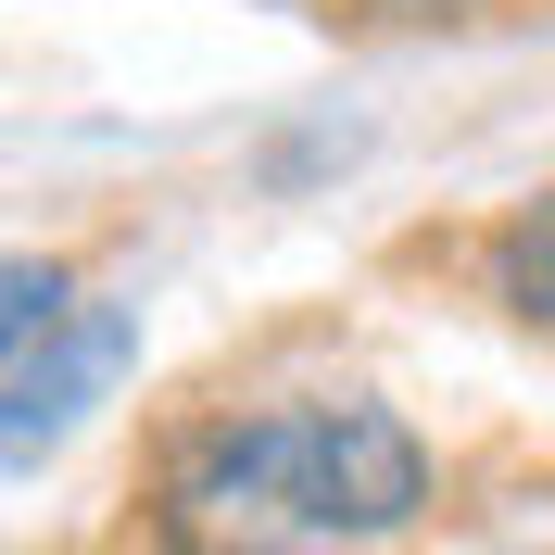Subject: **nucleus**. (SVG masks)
<instances>
[{"mask_svg": "<svg viewBox=\"0 0 555 555\" xmlns=\"http://www.w3.org/2000/svg\"><path fill=\"white\" fill-rule=\"evenodd\" d=\"M429 505V442L366 391L215 416L165 454V530L190 555H341Z\"/></svg>", "mask_w": 555, "mask_h": 555, "instance_id": "obj_1", "label": "nucleus"}, {"mask_svg": "<svg viewBox=\"0 0 555 555\" xmlns=\"http://www.w3.org/2000/svg\"><path fill=\"white\" fill-rule=\"evenodd\" d=\"M127 366H139V304H64L13 366H0V480H38V467L114 404Z\"/></svg>", "mask_w": 555, "mask_h": 555, "instance_id": "obj_2", "label": "nucleus"}, {"mask_svg": "<svg viewBox=\"0 0 555 555\" xmlns=\"http://www.w3.org/2000/svg\"><path fill=\"white\" fill-rule=\"evenodd\" d=\"M480 278H492V304L518 315L530 341H555V190H530V203H505V215H492Z\"/></svg>", "mask_w": 555, "mask_h": 555, "instance_id": "obj_3", "label": "nucleus"}, {"mask_svg": "<svg viewBox=\"0 0 555 555\" xmlns=\"http://www.w3.org/2000/svg\"><path fill=\"white\" fill-rule=\"evenodd\" d=\"M76 304V278H64V253H0V366L51 328V315Z\"/></svg>", "mask_w": 555, "mask_h": 555, "instance_id": "obj_4", "label": "nucleus"}]
</instances>
